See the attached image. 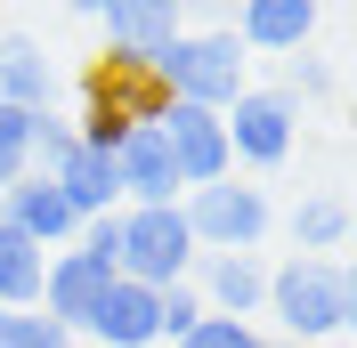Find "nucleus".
Here are the masks:
<instances>
[{
	"instance_id": "obj_4",
	"label": "nucleus",
	"mask_w": 357,
	"mask_h": 348,
	"mask_svg": "<svg viewBox=\"0 0 357 348\" xmlns=\"http://www.w3.org/2000/svg\"><path fill=\"white\" fill-rule=\"evenodd\" d=\"M114 235H122L114 276L146 283V292L187 283V267H195V235H187V211H178V203H122V211H114Z\"/></svg>"
},
{
	"instance_id": "obj_15",
	"label": "nucleus",
	"mask_w": 357,
	"mask_h": 348,
	"mask_svg": "<svg viewBox=\"0 0 357 348\" xmlns=\"http://www.w3.org/2000/svg\"><path fill=\"white\" fill-rule=\"evenodd\" d=\"M57 97V65H49V49L33 33H0V106L17 113H41Z\"/></svg>"
},
{
	"instance_id": "obj_7",
	"label": "nucleus",
	"mask_w": 357,
	"mask_h": 348,
	"mask_svg": "<svg viewBox=\"0 0 357 348\" xmlns=\"http://www.w3.org/2000/svg\"><path fill=\"white\" fill-rule=\"evenodd\" d=\"M155 130H162V146H171V162H178V195L236 171V154H227V122H220L211 106H178V97H171Z\"/></svg>"
},
{
	"instance_id": "obj_18",
	"label": "nucleus",
	"mask_w": 357,
	"mask_h": 348,
	"mask_svg": "<svg viewBox=\"0 0 357 348\" xmlns=\"http://www.w3.org/2000/svg\"><path fill=\"white\" fill-rule=\"evenodd\" d=\"M41 276H49V251L0 219V308H41Z\"/></svg>"
},
{
	"instance_id": "obj_1",
	"label": "nucleus",
	"mask_w": 357,
	"mask_h": 348,
	"mask_svg": "<svg viewBox=\"0 0 357 348\" xmlns=\"http://www.w3.org/2000/svg\"><path fill=\"white\" fill-rule=\"evenodd\" d=\"M260 316L276 324V340H341V332L357 324V276L341 251H292V260L268 267V300Z\"/></svg>"
},
{
	"instance_id": "obj_3",
	"label": "nucleus",
	"mask_w": 357,
	"mask_h": 348,
	"mask_svg": "<svg viewBox=\"0 0 357 348\" xmlns=\"http://www.w3.org/2000/svg\"><path fill=\"white\" fill-rule=\"evenodd\" d=\"M162 106H171V89H162L146 65H130V57H98V65L82 73V113H73V138H82V146H98V154H114L138 122H162Z\"/></svg>"
},
{
	"instance_id": "obj_5",
	"label": "nucleus",
	"mask_w": 357,
	"mask_h": 348,
	"mask_svg": "<svg viewBox=\"0 0 357 348\" xmlns=\"http://www.w3.org/2000/svg\"><path fill=\"white\" fill-rule=\"evenodd\" d=\"M178 211H187V235H195V251H260L268 227H276V203H268V187H244L236 171L211 178V187H187V195H178Z\"/></svg>"
},
{
	"instance_id": "obj_2",
	"label": "nucleus",
	"mask_w": 357,
	"mask_h": 348,
	"mask_svg": "<svg viewBox=\"0 0 357 348\" xmlns=\"http://www.w3.org/2000/svg\"><path fill=\"white\" fill-rule=\"evenodd\" d=\"M146 73L171 89L178 106H211V113H227L252 89V57H244V41H236L227 24H187V33H171V49H162Z\"/></svg>"
},
{
	"instance_id": "obj_25",
	"label": "nucleus",
	"mask_w": 357,
	"mask_h": 348,
	"mask_svg": "<svg viewBox=\"0 0 357 348\" xmlns=\"http://www.w3.org/2000/svg\"><path fill=\"white\" fill-rule=\"evenodd\" d=\"M57 8H73V17H98V8H106V0H57Z\"/></svg>"
},
{
	"instance_id": "obj_24",
	"label": "nucleus",
	"mask_w": 357,
	"mask_h": 348,
	"mask_svg": "<svg viewBox=\"0 0 357 348\" xmlns=\"http://www.w3.org/2000/svg\"><path fill=\"white\" fill-rule=\"evenodd\" d=\"M276 89H284L292 106H301V97H333V89H341V73L325 65V57H292V73H284Z\"/></svg>"
},
{
	"instance_id": "obj_10",
	"label": "nucleus",
	"mask_w": 357,
	"mask_h": 348,
	"mask_svg": "<svg viewBox=\"0 0 357 348\" xmlns=\"http://www.w3.org/2000/svg\"><path fill=\"white\" fill-rule=\"evenodd\" d=\"M0 219H8L17 235H33L41 251H66L73 227H82V211L66 203V187H57L49 171H24L17 187H0Z\"/></svg>"
},
{
	"instance_id": "obj_20",
	"label": "nucleus",
	"mask_w": 357,
	"mask_h": 348,
	"mask_svg": "<svg viewBox=\"0 0 357 348\" xmlns=\"http://www.w3.org/2000/svg\"><path fill=\"white\" fill-rule=\"evenodd\" d=\"M0 348H73V332L49 324L41 308H0Z\"/></svg>"
},
{
	"instance_id": "obj_23",
	"label": "nucleus",
	"mask_w": 357,
	"mask_h": 348,
	"mask_svg": "<svg viewBox=\"0 0 357 348\" xmlns=\"http://www.w3.org/2000/svg\"><path fill=\"white\" fill-rule=\"evenodd\" d=\"M24 138H33V113L0 106V187H17V178L33 171V154H24Z\"/></svg>"
},
{
	"instance_id": "obj_26",
	"label": "nucleus",
	"mask_w": 357,
	"mask_h": 348,
	"mask_svg": "<svg viewBox=\"0 0 357 348\" xmlns=\"http://www.w3.org/2000/svg\"><path fill=\"white\" fill-rule=\"evenodd\" d=\"M260 348H301V340H276V332H268V340H260Z\"/></svg>"
},
{
	"instance_id": "obj_11",
	"label": "nucleus",
	"mask_w": 357,
	"mask_h": 348,
	"mask_svg": "<svg viewBox=\"0 0 357 348\" xmlns=\"http://www.w3.org/2000/svg\"><path fill=\"white\" fill-rule=\"evenodd\" d=\"M227 33L244 41V57H301L317 33V0H236Z\"/></svg>"
},
{
	"instance_id": "obj_9",
	"label": "nucleus",
	"mask_w": 357,
	"mask_h": 348,
	"mask_svg": "<svg viewBox=\"0 0 357 348\" xmlns=\"http://www.w3.org/2000/svg\"><path fill=\"white\" fill-rule=\"evenodd\" d=\"M98 24H106V57L155 65L162 49H171V33H187V8L178 0H106Z\"/></svg>"
},
{
	"instance_id": "obj_13",
	"label": "nucleus",
	"mask_w": 357,
	"mask_h": 348,
	"mask_svg": "<svg viewBox=\"0 0 357 348\" xmlns=\"http://www.w3.org/2000/svg\"><path fill=\"white\" fill-rule=\"evenodd\" d=\"M82 332H89L98 348H162V332H155V292L130 283V276H114L106 292H98V308H89Z\"/></svg>"
},
{
	"instance_id": "obj_19",
	"label": "nucleus",
	"mask_w": 357,
	"mask_h": 348,
	"mask_svg": "<svg viewBox=\"0 0 357 348\" xmlns=\"http://www.w3.org/2000/svg\"><path fill=\"white\" fill-rule=\"evenodd\" d=\"M195 324H203V292H195V283H162V292H155V332H162V348L187 340Z\"/></svg>"
},
{
	"instance_id": "obj_6",
	"label": "nucleus",
	"mask_w": 357,
	"mask_h": 348,
	"mask_svg": "<svg viewBox=\"0 0 357 348\" xmlns=\"http://www.w3.org/2000/svg\"><path fill=\"white\" fill-rule=\"evenodd\" d=\"M220 122H227V154H236L244 171H284L292 146H301V106H292L284 89H260V81H252Z\"/></svg>"
},
{
	"instance_id": "obj_14",
	"label": "nucleus",
	"mask_w": 357,
	"mask_h": 348,
	"mask_svg": "<svg viewBox=\"0 0 357 348\" xmlns=\"http://www.w3.org/2000/svg\"><path fill=\"white\" fill-rule=\"evenodd\" d=\"M114 178H122V203H178V162H171L155 122H138L114 146Z\"/></svg>"
},
{
	"instance_id": "obj_12",
	"label": "nucleus",
	"mask_w": 357,
	"mask_h": 348,
	"mask_svg": "<svg viewBox=\"0 0 357 348\" xmlns=\"http://www.w3.org/2000/svg\"><path fill=\"white\" fill-rule=\"evenodd\" d=\"M114 283V267H98L89 251H49V276H41V316L49 324H66L73 340H82V324H89V308H98V292Z\"/></svg>"
},
{
	"instance_id": "obj_16",
	"label": "nucleus",
	"mask_w": 357,
	"mask_h": 348,
	"mask_svg": "<svg viewBox=\"0 0 357 348\" xmlns=\"http://www.w3.org/2000/svg\"><path fill=\"white\" fill-rule=\"evenodd\" d=\"M57 187H66V203L82 219H106V211H122V178H114V154H98V146H82V138H73V154L66 162H57Z\"/></svg>"
},
{
	"instance_id": "obj_17",
	"label": "nucleus",
	"mask_w": 357,
	"mask_h": 348,
	"mask_svg": "<svg viewBox=\"0 0 357 348\" xmlns=\"http://www.w3.org/2000/svg\"><path fill=\"white\" fill-rule=\"evenodd\" d=\"M284 235H292V251H341V243H349V195H341V187L301 195L292 219H284Z\"/></svg>"
},
{
	"instance_id": "obj_21",
	"label": "nucleus",
	"mask_w": 357,
	"mask_h": 348,
	"mask_svg": "<svg viewBox=\"0 0 357 348\" xmlns=\"http://www.w3.org/2000/svg\"><path fill=\"white\" fill-rule=\"evenodd\" d=\"M268 332L252 324V316H211V308H203V324L187 332V340H171V348H260Z\"/></svg>"
},
{
	"instance_id": "obj_8",
	"label": "nucleus",
	"mask_w": 357,
	"mask_h": 348,
	"mask_svg": "<svg viewBox=\"0 0 357 348\" xmlns=\"http://www.w3.org/2000/svg\"><path fill=\"white\" fill-rule=\"evenodd\" d=\"M187 283L203 292L211 316H252L260 324V300H268V260L260 251H195Z\"/></svg>"
},
{
	"instance_id": "obj_22",
	"label": "nucleus",
	"mask_w": 357,
	"mask_h": 348,
	"mask_svg": "<svg viewBox=\"0 0 357 348\" xmlns=\"http://www.w3.org/2000/svg\"><path fill=\"white\" fill-rule=\"evenodd\" d=\"M24 154H33V171H57V162L73 154V122H66L57 106H41V113H33V138H24Z\"/></svg>"
}]
</instances>
